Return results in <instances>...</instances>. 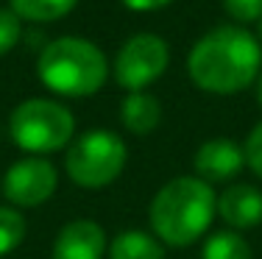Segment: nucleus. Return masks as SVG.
Returning a JSON list of instances; mask_svg holds the SVG:
<instances>
[{
  "instance_id": "f257e3e1",
  "label": "nucleus",
  "mask_w": 262,
  "mask_h": 259,
  "mask_svg": "<svg viewBox=\"0 0 262 259\" xmlns=\"http://www.w3.org/2000/svg\"><path fill=\"white\" fill-rule=\"evenodd\" d=\"M262 70V45L237 26H221L204 34L187 56L192 84L212 95H234L257 81Z\"/></svg>"
},
{
  "instance_id": "f03ea898",
  "label": "nucleus",
  "mask_w": 262,
  "mask_h": 259,
  "mask_svg": "<svg viewBox=\"0 0 262 259\" xmlns=\"http://www.w3.org/2000/svg\"><path fill=\"white\" fill-rule=\"evenodd\" d=\"M217 215V195L212 184L198 176H179L154 195L148 206L154 237L170 248H187L209 231Z\"/></svg>"
},
{
  "instance_id": "7ed1b4c3",
  "label": "nucleus",
  "mask_w": 262,
  "mask_h": 259,
  "mask_svg": "<svg viewBox=\"0 0 262 259\" xmlns=\"http://www.w3.org/2000/svg\"><path fill=\"white\" fill-rule=\"evenodd\" d=\"M36 76L56 95L86 98L106 84L109 64L98 45L81 36H61L42 48Z\"/></svg>"
},
{
  "instance_id": "20e7f679",
  "label": "nucleus",
  "mask_w": 262,
  "mask_h": 259,
  "mask_svg": "<svg viewBox=\"0 0 262 259\" xmlns=\"http://www.w3.org/2000/svg\"><path fill=\"white\" fill-rule=\"evenodd\" d=\"M128 148L120 134L92 128L73 139L64 156V170L73 184L84 190H103L126 168Z\"/></svg>"
},
{
  "instance_id": "39448f33",
  "label": "nucleus",
  "mask_w": 262,
  "mask_h": 259,
  "mask_svg": "<svg viewBox=\"0 0 262 259\" xmlns=\"http://www.w3.org/2000/svg\"><path fill=\"white\" fill-rule=\"evenodd\" d=\"M9 134L28 153H53L73 143L76 120L70 109L48 98L23 101L9 117Z\"/></svg>"
},
{
  "instance_id": "423d86ee",
  "label": "nucleus",
  "mask_w": 262,
  "mask_h": 259,
  "mask_svg": "<svg viewBox=\"0 0 262 259\" xmlns=\"http://www.w3.org/2000/svg\"><path fill=\"white\" fill-rule=\"evenodd\" d=\"M170 51L157 34H134L115 56V81L128 92H145L167 70Z\"/></svg>"
},
{
  "instance_id": "0eeeda50",
  "label": "nucleus",
  "mask_w": 262,
  "mask_h": 259,
  "mask_svg": "<svg viewBox=\"0 0 262 259\" xmlns=\"http://www.w3.org/2000/svg\"><path fill=\"white\" fill-rule=\"evenodd\" d=\"M56 184H59V170L53 168V162L42 156H28L6 170L3 193L14 206L34 209L56 193Z\"/></svg>"
},
{
  "instance_id": "6e6552de",
  "label": "nucleus",
  "mask_w": 262,
  "mask_h": 259,
  "mask_svg": "<svg viewBox=\"0 0 262 259\" xmlns=\"http://www.w3.org/2000/svg\"><path fill=\"white\" fill-rule=\"evenodd\" d=\"M192 168L195 176L207 184H217V181H229L237 173L246 168V153L243 148L229 137H215L207 139L192 156Z\"/></svg>"
},
{
  "instance_id": "1a4fd4ad",
  "label": "nucleus",
  "mask_w": 262,
  "mask_h": 259,
  "mask_svg": "<svg viewBox=\"0 0 262 259\" xmlns=\"http://www.w3.org/2000/svg\"><path fill=\"white\" fill-rule=\"evenodd\" d=\"M217 215L232 231L257 229L262 223V190L254 184H229L217 195Z\"/></svg>"
},
{
  "instance_id": "9d476101",
  "label": "nucleus",
  "mask_w": 262,
  "mask_h": 259,
  "mask_svg": "<svg viewBox=\"0 0 262 259\" xmlns=\"http://www.w3.org/2000/svg\"><path fill=\"white\" fill-rule=\"evenodd\" d=\"M106 231L95 220H70L61 226L53 243V259H103Z\"/></svg>"
},
{
  "instance_id": "9b49d317",
  "label": "nucleus",
  "mask_w": 262,
  "mask_h": 259,
  "mask_svg": "<svg viewBox=\"0 0 262 259\" xmlns=\"http://www.w3.org/2000/svg\"><path fill=\"white\" fill-rule=\"evenodd\" d=\"M120 120L126 126V131L137 134V137H145L162 120V106L154 95L148 92H128L126 101L120 103Z\"/></svg>"
},
{
  "instance_id": "f8f14e48",
  "label": "nucleus",
  "mask_w": 262,
  "mask_h": 259,
  "mask_svg": "<svg viewBox=\"0 0 262 259\" xmlns=\"http://www.w3.org/2000/svg\"><path fill=\"white\" fill-rule=\"evenodd\" d=\"M109 259H165V245L148 231L126 229L109 243Z\"/></svg>"
},
{
  "instance_id": "ddd939ff",
  "label": "nucleus",
  "mask_w": 262,
  "mask_h": 259,
  "mask_svg": "<svg viewBox=\"0 0 262 259\" xmlns=\"http://www.w3.org/2000/svg\"><path fill=\"white\" fill-rule=\"evenodd\" d=\"M11 11L20 20H31V22H53L67 17L76 9L78 0H9Z\"/></svg>"
},
{
  "instance_id": "4468645a",
  "label": "nucleus",
  "mask_w": 262,
  "mask_h": 259,
  "mask_svg": "<svg viewBox=\"0 0 262 259\" xmlns=\"http://www.w3.org/2000/svg\"><path fill=\"white\" fill-rule=\"evenodd\" d=\"M201 259H251V245L243 240L240 231H215L204 243Z\"/></svg>"
},
{
  "instance_id": "2eb2a0df",
  "label": "nucleus",
  "mask_w": 262,
  "mask_h": 259,
  "mask_svg": "<svg viewBox=\"0 0 262 259\" xmlns=\"http://www.w3.org/2000/svg\"><path fill=\"white\" fill-rule=\"evenodd\" d=\"M26 237V218L11 206H0V256L11 254Z\"/></svg>"
},
{
  "instance_id": "dca6fc26",
  "label": "nucleus",
  "mask_w": 262,
  "mask_h": 259,
  "mask_svg": "<svg viewBox=\"0 0 262 259\" xmlns=\"http://www.w3.org/2000/svg\"><path fill=\"white\" fill-rule=\"evenodd\" d=\"M20 34H23V20L11 9H0V56H6L20 42Z\"/></svg>"
},
{
  "instance_id": "f3484780",
  "label": "nucleus",
  "mask_w": 262,
  "mask_h": 259,
  "mask_svg": "<svg viewBox=\"0 0 262 259\" xmlns=\"http://www.w3.org/2000/svg\"><path fill=\"white\" fill-rule=\"evenodd\" d=\"M223 9L237 22H257L262 17V0H223Z\"/></svg>"
},
{
  "instance_id": "a211bd4d",
  "label": "nucleus",
  "mask_w": 262,
  "mask_h": 259,
  "mask_svg": "<svg viewBox=\"0 0 262 259\" xmlns=\"http://www.w3.org/2000/svg\"><path fill=\"white\" fill-rule=\"evenodd\" d=\"M243 153H246V164L254 170V176L262 178V123L251 128L246 145H243Z\"/></svg>"
},
{
  "instance_id": "6ab92c4d",
  "label": "nucleus",
  "mask_w": 262,
  "mask_h": 259,
  "mask_svg": "<svg viewBox=\"0 0 262 259\" xmlns=\"http://www.w3.org/2000/svg\"><path fill=\"white\" fill-rule=\"evenodd\" d=\"M131 11H157V9H165L170 0H123Z\"/></svg>"
},
{
  "instance_id": "aec40b11",
  "label": "nucleus",
  "mask_w": 262,
  "mask_h": 259,
  "mask_svg": "<svg viewBox=\"0 0 262 259\" xmlns=\"http://www.w3.org/2000/svg\"><path fill=\"white\" fill-rule=\"evenodd\" d=\"M257 101H259V106H262V70H259V76H257Z\"/></svg>"
},
{
  "instance_id": "412c9836",
  "label": "nucleus",
  "mask_w": 262,
  "mask_h": 259,
  "mask_svg": "<svg viewBox=\"0 0 262 259\" xmlns=\"http://www.w3.org/2000/svg\"><path fill=\"white\" fill-rule=\"evenodd\" d=\"M257 22H259V45H262V17H259Z\"/></svg>"
}]
</instances>
